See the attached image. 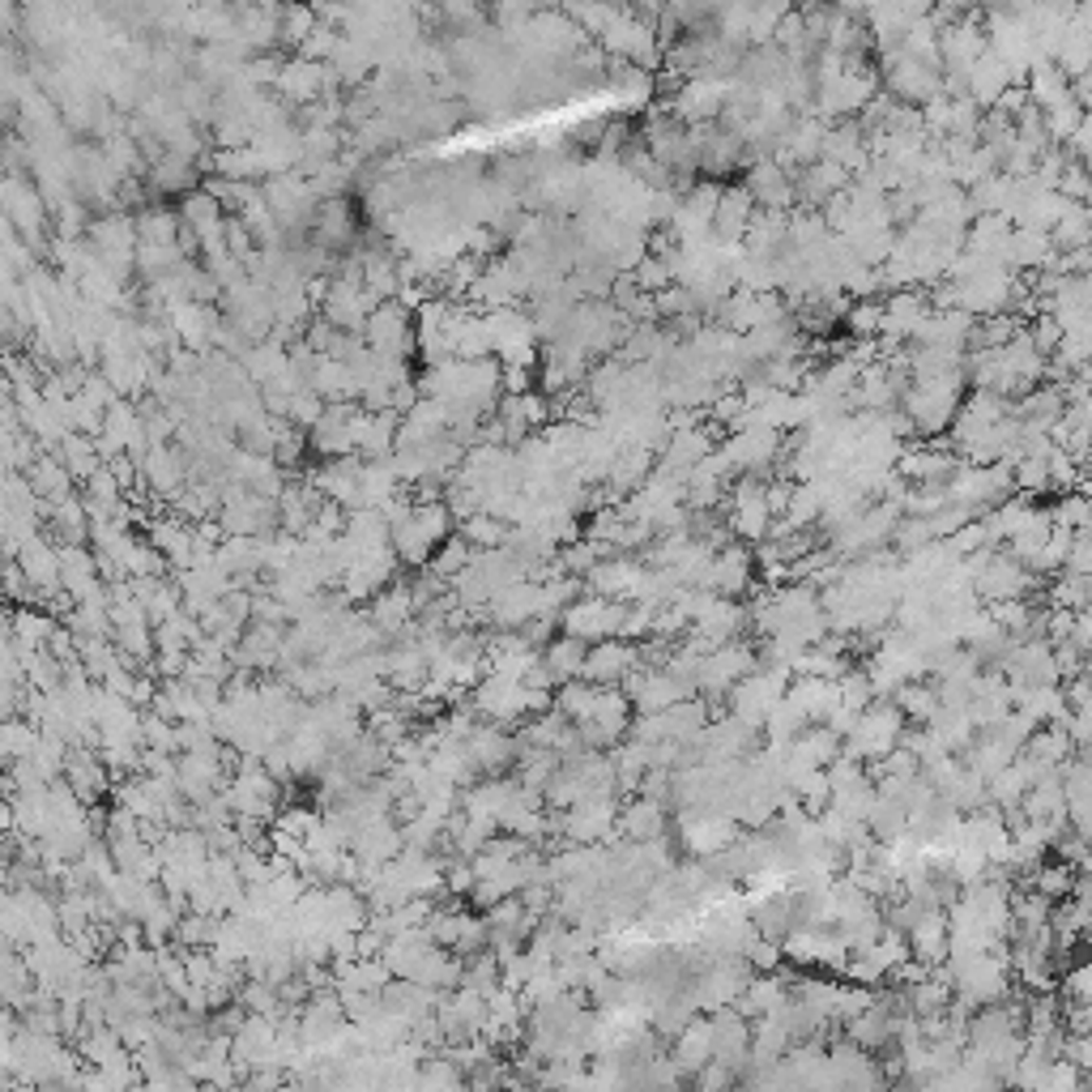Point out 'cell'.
Returning <instances> with one entry per match:
<instances>
[{
	"label": "cell",
	"instance_id": "7a4b0ae2",
	"mask_svg": "<svg viewBox=\"0 0 1092 1092\" xmlns=\"http://www.w3.org/2000/svg\"><path fill=\"white\" fill-rule=\"evenodd\" d=\"M35 742H39L35 721H26V717H0V773H10V769H18V764H26L31 751H35Z\"/></svg>",
	"mask_w": 1092,
	"mask_h": 1092
},
{
	"label": "cell",
	"instance_id": "6da1fadb",
	"mask_svg": "<svg viewBox=\"0 0 1092 1092\" xmlns=\"http://www.w3.org/2000/svg\"><path fill=\"white\" fill-rule=\"evenodd\" d=\"M14 568L26 577V585L35 589V598H56L60 594V551L48 546L43 538H26L14 556Z\"/></svg>",
	"mask_w": 1092,
	"mask_h": 1092
},
{
	"label": "cell",
	"instance_id": "3957f363",
	"mask_svg": "<svg viewBox=\"0 0 1092 1092\" xmlns=\"http://www.w3.org/2000/svg\"><path fill=\"white\" fill-rule=\"evenodd\" d=\"M10 832H14V798L0 790V849L10 845Z\"/></svg>",
	"mask_w": 1092,
	"mask_h": 1092
}]
</instances>
